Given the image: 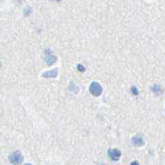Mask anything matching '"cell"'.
<instances>
[{
    "mask_svg": "<svg viewBox=\"0 0 165 165\" xmlns=\"http://www.w3.org/2000/svg\"><path fill=\"white\" fill-rule=\"evenodd\" d=\"M8 158L10 163L13 165H20L23 161V154L19 150H16L11 153L8 156Z\"/></svg>",
    "mask_w": 165,
    "mask_h": 165,
    "instance_id": "obj_1",
    "label": "cell"
},
{
    "mask_svg": "<svg viewBox=\"0 0 165 165\" xmlns=\"http://www.w3.org/2000/svg\"><path fill=\"white\" fill-rule=\"evenodd\" d=\"M102 91H103V89H102L101 85L100 84H98L96 82H93L90 84V92L95 97H98V96L101 95L102 93Z\"/></svg>",
    "mask_w": 165,
    "mask_h": 165,
    "instance_id": "obj_2",
    "label": "cell"
},
{
    "mask_svg": "<svg viewBox=\"0 0 165 165\" xmlns=\"http://www.w3.org/2000/svg\"><path fill=\"white\" fill-rule=\"evenodd\" d=\"M108 155L113 161H118L121 156V152L117 149H110L108 150Z\"/></svg>",
    "mask_w": 165,
    "mask_h": 165,
    "instance_id": "obj_3",
    "label": "cell"
},
{
    "mask_svg": "<svg viewBox=\"0 0 165 165\" xmlns=\"http://www.w3.org/2000/svg\"><path fill=\"white\" fill-rule=\"evenodd\" d=\"M45 61L48 65H53L56 61V57L55 55H51L50 53H47V51H46Z\"/></svg>",
    "mask_w": 165,
    "mask_h": 165,
    "instance_id": "obj_4",
    "label": "cell"
},
{
    "mask_svg": "<svg viewBox=\"0 0 165 165\" xmlns=\"http://www.w3.org/2000/svg\"><path fill=\"white\" fill-rule=\"evenodd\" d=\"M132 143L135 146H142L144 144V141L140 136H135L132 138Z\"/></svg>",
    "mask_w": 165,
    "mask_h": 165,
    "instance_id": "obj_5",
    "label": "cell"
},
{
    "mask_svg": "<svg viewBox=\"0 0 165 165\" xmlns=\"http://www.w3.org/2000/svg\"><path fill=\"white\" fill-rule=\"evenodd\" d=\"M58 73V70L57 69H54L50 71H47L42 74V76L44 78H56Z\"/></svg>",
    "mask_w": 165,
    "mask_h": 165,
    "instance_id": "obj_6",
    "label": "cell"
},
{
    "mask_svg": "<svg viewBox=\"0 0 165 165\" xmlns=\"http://www.w3.org/2000/svg\"><path fill=\"white\" fill-rule=\"evenodd\" d=\"M151 89H152V91H153L155 94H157V95H160L162 92H163V88H162L161 86H159V85H154V86L151 88Z\"/></svg>",
    "mask_w": 165,
    "mask_h": 165,
    "instance_id": "obj_7",
    "label": "cell"
},
{
    "mask_svg": "<svg viewBox=\"0 0 165 165\" xmlns=\"http://www.w3.org/2000/svg\"><path fill=\"white\" fill-rule=\"evenodd\" d=\"M130 91H131V92L134 94V95H138V94H139V91H138L137 88L135 87V86H133V87H132L131 89H130Z\"/></svg>",
    "mask_w": 165,
    "mask_h": 165,
    "instance_id": "obj_8",
    "label": "cell"
},
{
    "mask_svg": "<svg viewBox=\"0 0 165 165\" xmlns=\"http://www.w3.org/2000/svg\"><path fill=\"white\" fill-rule=\"evenodd\" d=\"M31 12H32V9H31V7H27L25 8V10H24V13H25V15H29L31 13Z\"/></svg>",
    "mask_w": 165,
    "mask_h": 165,
    "instance_id": "obj_9",
    "label": "cell"
},
{
    "mask_svg": "<svg viewBox=\"0 0 165 165\" xmlns=\"http://www.w3.org/2000/svg\"><path fill=\"white\" fill-rule=\"evenodd\" d=\"M77 70L80 71V72H84L85 71V67L81 65H77Z\"/></svg>",
    "mask_w": 165,
    "mask_h": 165,
    "instance_id": "obj_10",
    "label": "cell"
},
{
    "mask_svg": "<svg viewBox=\"0 0 165 165\" xmlns=\"http://www.w3.org/2000/svg\"><path fill=\"white\" fill-rule=\"evenodd\" d=\"M131 165H139V163H138V162L134 161V162H132Z\"/></svg>",
    "mask_w": 165,
    "mask_h": 165,
    "instance_id": "obj_11",
    "label": "cell"
},
{
    "mask_svg": "<svg viewBox=\"0 0 165 165\" xmlns=\"http://www.w3.org/2000/svg\"><path fill=\"white\" fill-rule=\"evenodd\" d=\"M53 1H57V2H60L61 0H53Z\"/></svg>",
    "mask_w": 165,
    "mask_h": 165,
    "instance_id": "obj_12",
    "label": "cell"
},
{
    "mask_svg": "<svg viewBox=\"0 0 165 165\" xmlns=\"http://www.w3.org/2000/svg\"><path fill=\"white\" fill-rule=\"evenodd\" d=\"M24 165H33V164H24Z\"/></svg>",
    "mask_w": 165,
    "mask_h": 165,
    "instance_id": "obj_13",
    "label": "cell"
}]
</instances>
